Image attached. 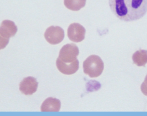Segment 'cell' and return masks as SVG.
Returning a JSON list of instances; mask_svg holds the SVG:
<instances>
[{"label":"cell","mask_w":147,"mask_h":116,"mask_svg":"<svg viewBox=\"0 0 147 116\" xmlns=\"http://www.w3.org/2000/svg\"><path fill=\"white\" fill-rule=\"evenodd\" d=\"M109 3L113 13L124 21H137L147 12V0H109Z\"/></svg>","instance_id":"6da1fadb"},{"label":"cell","mask_w":147,"mask_h":116,"mask_svg":"<svg viewBox=\"0 0 147 116\" xmlns=\"http://www.w3.org/2000/svg\"><path fill=\"white\" fill-rule=\"evenodd\" d=\"M84 73L90 78H96L102 74L104 64L100 57L96 55H91L83 62Z\"/></svg>","instance_id":"7a4b0ae2"},{"label":"cell","mask_w":147,"mask_h":116,"mask_svg":"<svg viewBox=\"0 0 147 116\" xmlns=\"http://www.w3.org/2000/svg\"><path fill=\"white\" fill-rule=\"evenodd\" d=\"M17 27L13 21L5 20L1 25V49L5 48L8 44L9 38L13 37L17 32Z\"/></svg>","instance_id":"3957f363"},{"label":"cell","mask_w":147,"mask_h":116,"mask_svg":"<svg viewBox=\"0 0 147 116\" xmlns=\"http://www.w3.org/2000/svg\"><path fill=\"white\" fill-rule=\"evenodd\" d=\"M79 53V49L76 45L66 44L61 49L58 58L64 63H71L77 60V57Z\"/></svg>","instance_id":"277c9868"},{"label":"cell","mask_w":147,"mask_h":116,"mask_svg":"<svg viewBox=\"0 0 147 116\" xmlns=\"http://www.w3.org/2000/svg\"><path fill=\"white\" fill-rule=\"evenodd\" d=\"M44 37L49 44L56 45L60 43L65 38V32L62 28L58 26L48 27L44 33Z\"/></svg>","instance_id":"5b68a950"},{"label":"cell","mask_w":147,"mask_h":116,"mask_svg":"<svg viewBox=\"0 0 147 116\" xmlns=\"http://www.w3.org/2000/svg\"><path fill=\"white\" fill-rule=\"evenodd\" d=\"M86 29L79 23L71 24L67 30V35L71 41L80 42L85 38Z\"/></svg>","instance_id":"8992f818"},{"label":"cell","mask_w":147,"mask_h":116,"mask_svg":"<svg viewBox=\"0 0 147 116\" xmlns=\"http://www.w3.org/2000/svg\"><path fill=\"white\" fill-rule=\"evenodd\" d=\"M38 87V82L32 76H28L23 79L20 84L21 93L26 95H32L35 93Z\"/></svg>","instance_id":"52a82bcc"},{"label":"cell","mask_w":147,"mask_h":116,"mask_svg":"<svg viewBox=\"0 0 147 116\" xmlns=\"http://www.w3.org/2000/svg\"><path fill=\"white\" fill-rule=\"evenodd\" d=\"M56 64L57 68L61 73L66 75L74 74L79 69V61L78 60L71 63H66L57 58Z\"/></svg>","instance_id":"ba28073f"},{"label":"cell","mask_w":147,"mask_h":116,"mask_svg":"<svg viewBox=\"0 0 147 116\" xmlns=\"http://www.w3.org/2000/svg\"><path fill=\"white\" fill-rule=\"evenodd\" d=\"M61 109V101L57 99L49 97L41 106V112H59Z\"/></svg>","instance_id":"9c48e42d"},{"label":"cell","mask_w":147,"mask_h":116,"mask_svg":"<svg viewBox=\"0 0 147 116\" xmlns=\"http://www.w3.org/2000/svg\"><path fill=\"white\" fill-rule=\"evenodd\" d=\"M134 63L137 66H144L147 63V51L140 49L137 51L132 56Z\"/></svg>","instance_id":"30bf717a"},{"label":"cell","mask_w":147,"mask_h":116,"mask_svg":"<svg viewBox=\"0 0 147 116\" xmlns=\"http://www.w3.org/2000/svg\"><path fill=\"white\" fill-rule=\"evenodd\" d=\"M86 0H64V5L68 9L77 11L85 6Z\"/></svg>","instance_id":"8fae6325"},{"label":"cell","mask_w":147,"mask_h":116,"mask_svg":"<svg viewBox=\"0 0 147 116\" xmlns=\"http://www.w3.org/2000/svg\"><path fill=\"white\" fill-rule=\"evenodd\" d=\"M140 89L142 93L144 95L147 96V74L144 79V82H143L140 86Z\"/></svg>","instance_id":"7c38bea8"}]
</instances>
